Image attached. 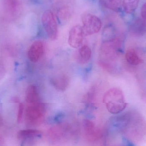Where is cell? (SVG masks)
Instances as JSON below:
<instances>
[{
  "instance_id": "obj_1",
  "label": "cell",
  "mask_w": 146,
  "mask_h": 146,
  "mask_svg": "<svg viewBox=\"0 0 146 146\" xmlns=\"http://www.w3.org/2000/svg\"><path fill=\"white\" fill-rule=\"evenodd\" d=\"M103 101L108 111L114 115L121 113L127 106L124 94L118 88L108 90L104 95Z\"/></svg>"
},
{
  "instance_id": "obj_2",
  "label": "cell",
  "mask_w": 146,
  "mask_h": 146,
  "mask_svg": "<svg viewBox=\"0 0 146 146\" xmlns=\"http://www.w3.org/2000/svg\"><path fill=\"white\" fill-rule=\"evenodd\" d=\"M82 31L84 36H91L98 33L102 27V23L99 17L92 14H83L81 17Z\"/></svg>"
},
{
  "instance_id": "obj_3",
  "label": "cell",
  "mask_w": 146,
  "mask_h": 146,
  "mask_svg": "<svg viewBox=\"0 0 146 146\" xmlns=\"http://www.w3.org/2000/svg\"><path fill=\"white\" fill-rule=\"evenodd\" d=\"M42 22L49 38L52 41L56 40L58 37V25L54 15L51 10L44 11L42 15Z\"/></svg>"
},
{
  "instance_id": "obj_4",
  "label": "cell",
  "mask_w": 146,
  "mask_h": 146,
  "mask_svg": "<svg viewBox=\"0 0 146 146\" xmlns=\"http://www.w3.org/2000/svg\"><path fill=\"white\" fill-rule=\"evenodd\" d=\"M45 111V106L43 103L37 102L29 104L26 110V119L30 122L36 121L43 115Z\"/></svg>"
},
{
  "instance_id": "obj_5",
  "label": "cell",
  "mask_w": 146,
  "mask_h": 146,
  "mask_svg": "<svg viewBox=\"0 0 146 146\" xmlns=\"http://www.w3.org/2000/svg\"><path fill=\"white\" fill-rule=\"evenodd\" d=\"M84 33L82 27L80 25L72 27L68 34V43L73 48L76 49L81 46L83 42Z\"/></svg>"
},
{
  "instance_id": "obj_6",
  "label": "cell",
  "mask_w": 146,
  "mask_h": 146,
  "mask_svg": "<svg viewBox=\"0 0 146 146\" xmlns=\"http://www.w3.org/2000/svg\"><path fill=\"white\" fill-rule=\"evenodd\" d=\"M44 47L42 41H35L30 46L27 52L28 58L33 62H36L41 59L44 53Z\"/></svg>"
},
{
  "instance_id": "obj_7",
  "label": "cell",
  "mask_w": 146,
  "mask_h": 146,
  "mask_svg": "<svg viewBox=\"0 0 146 146\" xmlns=\"http://www.w3.org/2000/svg\"><path fill=\"white\" fill-rule=\"evenodd\" d=\"M70 78L67 74H61L51 77L50 82L52 86L57 91H66L70 84Z\"/></svg>"
},
{
  "instance_id": "obj_8",
  "label": "cell",
  "mask_w": 146,
  "mask_h": 146,
  "mask_svg": "<svg viewBox=\"0 0 146 146\" xmlns=\"http://www.w3.org/2000/svg\"><path fill=\"white\" fill-rule=\"evenodd\" d=\"M129 31L134 36H144L146 34V20L142 18L136 19L130 25Z\"/></svg>"
},
{
  "instance_id": "obj_9",
  "label": "cell",
  "mask_w": 146,
  "mask_h": 146,
  "mask_svg": "<svg viewBox=\"0 0 146 146\" xmlns=\"http://www.w3.org/2000/svg\"><path fill=\"white\" fill-rule=\"evenodd\" d=\"M73 9L72 6L68 4H62L57 10V18L61 22H67L72 17Z\"/></svg>"
},
{
  "instance_id": "obj_10",
  "label": "cell",
  "mask_w": 146,
  "mask_h": 146,
  "mask_svg": "<svg viewBox=\"0 0 146 146\" xmlns=\"http://www.w3.org/2000/svg\"><path fill=\"white\" fill-rule=\"evenodd\" d=\"M125 60L126 62L131 66H136L143 62L136 50L132 48L129 49L126 51Z\"/></svg>"
},
{
  "instance_id": "obj_11",
  "label": "cell",
  "mask_w": 146,
  "mask_h": 146,
  "mask_svg": "<svg viewBox=\"0 0 146 146\" xmlns=\"http://www.w3.org/2000/svg\"><path fill=\"white\" fill-rule=\"evenodd\" d=\"M101 7L117 13H119L122 8V0H99Z\"/></svg>"
},
{
  "instance_id": "obj_12",
  "label": "cell",
  "mask_w": 146,
  "mask_h": 146,
  "mask_svg": "<svg viewBox=\"0 0 146 146\" xmlns=\"http://www.w3.org/2000/svg\"><path fill=\"white\" fill-rule=\"evenodd\" d=\"M25 97L26 100L28 104L39 102V93L36 86L35 85H30L27 89Z\"/></svg>"
},
{
  "instance_id": "obj_13",
  "label": "cell",
  "mask_w": 146,
  "mask_h": 146,
  "mask_svg": "<svg viewBox=\"0 0 146 146\" xmlns=\"http://www.w3.org/2000/svg\"><path fill=\"white\" fill-rule=\"evenodd\" d=\"M92 52L89 46L84 45L81 46L78 51V60L82 64H86L90 60Z\"/></svg>"
},
{
  "instance_id": "obj_14",
  "label": "cell",
  "mask_w": 146,
  "mask_h": 146,
  "mask_svg": "<svg viewBox=\"0 0 146 146\" xmlns=\"http://www.w3.org/2000/svg\"><path fill=\"white\" fill-rule=\"evenodd\" d=\"M122 7L125 13L131 14L133 13L138 7L140 0H122Z\"/></svg>"
},
{
  "instance_id": "obj_15",
  "label": "cell",
  "mask_w": 146,
  "mask_h": 146,
  "mask_svg": "<svg viewBox=\"0 0 146 146\" xmlns=\"http://www.w3.org/2000/svg\"><path fill=\"white\" fill-rule=\"evenodd\" d=\"M37 133V131L34 130H21L18 134V138L20 139L27 138L34 135Z\"/></svg>"
},
{
  "instance_id": "obj_16",
  "label": "cell",
  "mask_w": 146,
  "mask_h": 146,
  "mask_svg": "<svg viewBox=\"0 0 146 146\" xmlns=\"http://www.w3.org/2000/svg\"><path fill=\"white\" fill-rule=\"evenodd\" d=\"M24 110V106L23 104L21 103H19L18 117H17V121H18V123L20 122L21 119H22Z\"/></svg>"
},
{
  "instance_id": "obj_17",
  "label": "cell",
  "mask_w": 146,
  "mask_h": 146,
  "mask_svg": "<svg viewBox=\"0 0 146 146\" xmlns=\"http://www.w3.org/2000/svg\"><path fill=\"white\" fill-rule=\"evenodd\" d=\"M6 74V70L3 65L0 63V81L1 80Z\"/></svg>"
},
{
  "instance_id": "obj_18",
  "label": "cell",
  "mask_w": 146,
  "mask_h": 146,
  "mask_svg": "<svg viewBox=\"0 0 146 146\" xmlns=\"http://www.w3.org/2000/svg\"><path fill=\"white\" fill-rule=\"evenodd\" d=\"M141 15L142 19L146 20V2L141 7Z\"/></svg>"
}]
</instances>
